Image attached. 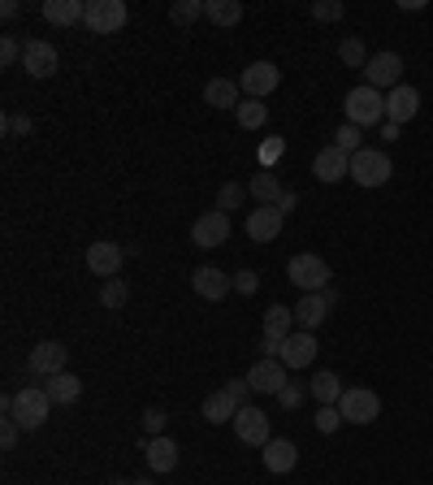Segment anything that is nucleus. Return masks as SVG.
<instances>
[{"label":"nucleus","mask_w":433,"mask_h":485,"mask_svg":"<svg viewBox=\"0 0 433 485\" xmlns=\"http://www.w3.org/2000/svg\"><path fill=\"white\" fill-rule=\"evenodd\" d=\"M66 360H69V347H61V343H35L31 356H27V368H31V377H57V373H66Z\"/></svg>","instance_id":"1a4fd4ad"},{"label":"nucleus","mask_w":433,"mask_h":485,"mask_svg":"<svg viewBox=\"0 0 433 485\" xmlns=\"http://www.w3.org/2000/svg\"><path fill=\"white\" fill-rule=\"evenodd\" d=\"M234 416H238V403H234L226 390H217V394L204 399V421L208 424H226V421H234Z\"/></svg>","instance_id":"cd10ccee"},{"label":"nucleus","mask_w":433,"mask_h":485,"mask_svg":"<svg viewBox=\"0 0 433 485\" xmlns=\"http://www.w3.org/2000/svg\"><path fill=\"white\" fill-rule=\"evenodd\" d=\"M338 61L351 65V69H365V65H368L365 39H342V44H338Z\"/></svg>","instance_id":"72a5a7b5"},{"label":"nucleus","mask_w":433,"mask_h":485,"mask_svg":"<svg viewBox=\"0 0 433 485\" xmlns=\"http://www.w3.org/2000/svg\"><path fill=\"white\" fill-rule=\"evenodd\" d=\"M399 9H403V13H421V9H425V0H399Z\"/></svg>","instance_id":"09e8293b"},{"label":"nucleus","mask_w":433,"mask_h":485,"mask_svg":"<svg viewBox=\"0 0 433 485\" xmlns=\"http://www.w3.org/2000/svg\"><path fill=\"white\" fill-rule=\"evenodd\" d=\"M191 287H196L200 299H212V303H217V299H226V295L234 291V278L221 273L217 264H200V269L191 273Z\"/></svg>","instance_id":"2eb2a0df"},{"label":"nucleus","mask_w":433,"mask_h":485,"mask_svg":"<svg viewBox=\"0 0 433 485\" xmlns=\"http://www.w3.org/2000/svg\"><path fill=\"white\" fill-rule=\"evenodd\" d=\"M295 329H300V325H295V308H286V303H269V312H265V338H273V343H286Z\"/></svg>","instance_id":"b1692460"},{"label":"nucleus","mask_w":433,"mask_h":485,"mask_svg":"<svg viewBox=\"0 0 433 485\" xmlns=\"http://www.w3.org/2000/svg\"><path fill=\"white\" fill-rule=\"evenodd\" d=\"M277 83H282V69L273 61H252L243 74H238V87H243V96L252 100H265L277 92Z\"/></svg>","instance_id":"6e6552de"},{"label":"nucleus","mask_w":433,"mask_h":485,"mask_svg":"<svg viewBox=\"0 0 433 485\" xmlns=\"http://www.w3.org/2000/svg\"><path fill=\"white\" fill-rule=\"evenodd\" d=\"M338 412H342V421H351V424H373L381 416V399L368 386H347L342 399H338Z\"/></svg>","instance_id":"423d86ee"},{"label":"nucleus","mask_w":433,"mask_h":485,"mask_svg":"<svg viewBox=\"0 0 433 485\" xmlns=\"http://www.w3.org/2000/svg\"><path fill=\"white\" fill-rule=\"evenodd\" d=\"M126 22H131L126 0H87V18H83V27H87L92 35H117Z\"/></svg>","instance_id":"7ed1b4c3"},{"label":"nucleus","mask_w":433,"mask_h":485,"mask_svg":"<svg viewBox=\"0 0 433 485\" xmlns=\"http://www.w3.org/2000/svg\"><path fill=\"white\" fill-rule=\"evenodd\" d=\"M18 9H22L18 0H4V4H0V13H4V18H18Z\"/></svg>","instance_id":"8fccbe9b"},{"label":"nucleus","mask_w":433,"mask_h":485,"mask_svg":"<svg viewBox=\"0 0 433 485\" xmlns=\"http://www.w3.org/2000/svg\"><path fill=\"white\" fill-rule=\"evenodd\" d=\"M122 260H126V247H117V243H92L87 247V269L104 282L122 273Z\"/></svg>","instance_id":"dca6fc26"},{"label":"nucleus","mask_w":433,"mask_h":485,"mask_svg":"<svg viewBox=\"0 0 433 485\" xmlns=\"http://www.w3.org/2000/svg\"><path fill=\"white\" fill-rule=\"evenodd\" d=\"M131 303V287L122 282V278H108L100 291V308H108V312H117V308H126Z\"/></svg>","instance_id":"2f4dec72"},{"label":"nucleus","mask_w":433,"mask_h":485,"mask_svg":"<svg viewBox=\"0 0 433 485\" xmlns=\"http://www.w3.org/2000/svg\"><path fill=\"white\" fill-rule=\"evenodd\" d=\"M247 191L256 195L261 204H277V199L286 195V187L277 182V174H273V169H261V174H252V187H247Z\"/></svg>","instance_id":"c85d7f7f"},{"label":"nucleus","mask_w":433,"mask_h":485,"mask_svg":"<svg viewBox=\"0 0 433 485\" xmlns=\"http://www.w3.org/2000/svg\"><path fill=\"white\" fill-rule=\"evenodd\" d=\"M330 321V299L317 291V295H300V303H295V325L300 329H321V325Z\"/></svg>","instance_id":"aec40b11"},{"label":"nucleus","mask_w":433,"mask_h":485,"mask_svg":"<svg viewBox=\"0 0 433 485\" xmlns=\"http://www.w3.org/2000/svg\"><path fill=\"white\" fill-rule=\"evenodd\" d=\"M277 403H282L286 412H295V408L303 403V386H300V382H286V386H282V394H277Z\"/></svg>","instance_id":"37998d69"},{"label":"nucleus","mask_w":433,"mask_h":485,"mask_svg":"<svg viewBox=\"0 0 433 485\" xmlns=\"http://www.w3.org/2000/svg\"><path fill=\"white\" fill-rule=\"evenodd\" d=\"M234 433H238V442H247V447H261L265 451L269 442H273V433H269V412L261 408H238V416H234Z\"/></svg>","instance_id":"9d476101"},{"label":"nucleus","mask_w":433,"mask_h":485,"mask_svg":"<svg viewBox=\"0 0 433 485\" xmlns=\"http://www.w3.org/2000/svg\"><path fill=\"white\" fill-rule=\"evenodd\" d=\"M247 386H252V394H282V386H286V364L273 356H261L256 364H252V373H247Z\"/></svg>","instance_id":"9b49d317"},{"label":"nucleus","mask_w":433,"mask_h":485,"mask_svg":"<svg viewBox=\"0 0 433 485\" xmlns=\"http://www.w3.org/2000/svg\"><path fill=\"white\" fill-rule=\"evenodd\" d=\"M317 352H321V343H317L308 329H295V334L282 343V356L277 360H282L286 368H308V364L317 360Z\"/></svg>","instance_id":"a211bd4d"},{"label":"nucleus","mask_w":433,"mask_h":485,"mask_svg":"<svg viewBox=\"0 0 433 485\" xmlns=\"http://www.w3.org/2000/svg\"><path fill=\"white\" fill-rule=\"evenodd\" d=\"M390 174H395V161L386 157V152H377V148H360L356 157H351V178L360 182V187H386L390 182Z\"/></svg>","instance_id":"20e7f679"},{"label":"nucleus","mask_w":433,"mask_h":485,"mask_svg":"<svg viewBox=\"0 0 433 485\" xmlns=\"http://www.w3.org/2000/svg\"><path fill=\"white\" fill-rule=\"evenodd\" d=\"M204 104H212V109H238L243 104V87L234 78H208L204 83Z\"/></svg>","instance_id":"5701e85b"},{"label":"nucleus","mask_w":433,"mask_h":485,"mask_svg":"<svg viewBox=\"0 0 433 485\" xmlns=\"http://www.w3.org/2000/svg\"><path fill=\"white\" fill-rule=\"evenodd\" d=\"M243 195H247V187H238V182H226V187L217 191V208H221V213H230V208H238V204H243Z\"/></svg>","instance_id":"e433bc0d"},{"label":"nucleus","mask_w":433,"mask_h":485,"mask_svg":"<svg viewBox=\"0 0 433 485\" xmlns=\"http://www.w3.org/2000/svg\"><path fill=\"white\" fill-rule=\"evenodd\" d=\"M360 139H365L360 126H351V122H347V126H338V134H333V148H338V152H347V157H356V152L365 148Z\"/></svg>","instance_id":"f704fd0d"},{"label":"nucleus","mask_w":433,"mask_h":485,"mask_svg":"<svg viewBox=\"0 0 433 485\" xmlns=\"http://www.w3.org/2000/svg\"><path fill=\"white\" fill-rule=\"evenodd\" d=\"M108 485H148V481H108Z\"/></svg>","instance_id":"603ef678"},{"label":"nucleus","mask_w":433,"mask_h":485,"mask_svg":"<svg viewBox=\"0 0 433 485\" xmlns=\"http://www.w3.org/2000/svg\"><path fill=\"white\" fill-rule=\"evenodd\" d=\"M204 18L217 22V27H238V22H243V4H238V0H208Z\"/></svg>","instance_id":"c756f323"},{"label":"nucleus","mask_w":433,"mask_h":485,"mask_svg":"<svg viewBox=\"0 0 433 485\" xmlns=\"http://www.w3.org/2000/svg\"><path fill=\"white\" fill-rule=\"evenodd\" d=\"M282 226H286V217H282L273 204H261V208L247 213V238H252V243H273V238L282 234Z\"/></svg>","instance_id":"4468645a"},{"label":"nucleus","mask_w":433,"mask_h":485,"mask_svg":"<svg viewBox=\"0 0 433 485\" xmlns=\"http://www.w3.org/2000/svg\"><path fill=\"white\" fill-rule=\"evenodd\" d=\"M0 65H22V44H18L13 35L0 39Z\"/></svg>","instance_id":"ea45409f"},{"label":"nucleus","mask_w":433,"mask_h":485,"mask_svg":"<svg viewBox=\"0 0 433 485\" xmlns=\"http://www.w3.org/2000/svg\"><path fill=\"white\" fill-rule=\"evenodd\" d=\"M312 174L321 178V182H338V178H351V157L347 152H338V148H321L317 152V161H312Z\"/></svg>","instance_id":"412c9836"},{"label":"nucleus","mask_w":433,"mask_h":485,"mask_svg":"<svg viewBox=\"0 0 433 485\" xmlns=\"http://www.w3.org/2000/svg\"><path fill=\"white\" fill-rule=\"evenodd\" d=\"M226 238H230V213H221V208L204 213L200 222L191 226V243L196 247H221Z\"/></svg>","instance_id":"f8f14e48"},{"label":"nucleus","mask_w":433,"mask_h":485,"mask_svg":"<svg viewBox=\"0 0 433 485\" xmlns=\"http://www.w3.org/2000/svg\"><path fill=\"white\" fill-rule=\"evenodd\" d=\"M295 204H300V195H295V191H286L282 199H277V204H273V208H277V213L286 217V213H295Z\"/></svg>","instance_id":"49530a36"},{"label":"nucleus","mask_w":433,"mask_h":485,"mask_svg":"<svg viewBox=\"0 0 433 485\" xmlns=\"http://www.w3.org/2000/svg\"><path fill=\"white\" fill-rule=\"evenodd\" d=\"M18 433H22V424L13 421V416H4V424H0V447L13 451V447H18Z\"/></svg>","instance_id":"c03bdc74"},{"label":"nucleus","mask_w":433,"mask_h":485,"mask_svg":"<svg viewBox=\"0 0 433 485\" xmlns=\"http://www.w3.org/2000/svg\"><path fill=\"white\" fill-rule=\"evenodd\" d=\"M4 130H22V134H27V130H31V117H9Z\"/></svg>","instance_id":"de8ad7c7"},{"label":"nucleus","mask_w":433,"mask_h":485,"mask_svg":"<svg viewBox=\"0 0 433 485\" xmlns=\"http://www.w3.org/2000/svg\"><path fill=\"white\" fill-rule=\"evenodd\" d=\"M342 13H347L342 0H317V4H312V18H317V22H338Z\"/></svg>","instance_id":"c9c22d12"},{"label":"nucleus","mask_w":433,"mask_h":485,"mask_svg":"<svg viewBox=\"0 0 433 485\" xmlns=\"http://www.w3.org/2000/svg\"><path fill=\"white\" fill-rule=\"evenodd\" d=\"M165 424H169L165 408H148V412H143V429H148V438H161V433H165Z\"/></svg>","instance_id":"4c0bfd02"},{"label":"nucleus","mask_w":433,"mask_h":485,"mask_svg":"<svg viewBox=\"0 0 433 485\" xmlns=\"http://www.w3.org/2000/svg\"><path fill=\"white\" fill-rule=\"evenodd\" d=\"M48 412H52L48 390H44V386H27V390H18V399H13V412H9V416L31 433V429H39V424L48 421Z\"/></svg>","instance_id":"39448f33"},{"label":"nucleus","mask_w":433,"mask_h":485,"mask_svg":"<svg viewBox=\"0 0 433 485\" xmlns=\"http://www.w3.org/2000/svg\"><path fill=\"white\" fill-rule=\"evenodd\" d=\"M234 291H238V295H256V291H261V273L238 269V273H234Z\"/></svg>","instance_id":"58836bf2"},{"label":"nucleus","mask_w":433,"mask_h":485,"mask_svg":"<svg viewBox=\"0 0 433 485\" xmlns=\"http://www.w3.org/2000/svg\"><path fill=\"white\" fill-rule=\"evenodd\" d=\"M204 9H208V0H178V4H169V22L187 27V22L204 18Z\"/></svg>","instance_id":"473e14b6"},{"label":"nucleus","mask_w":433,"mask_h":485,"mask_svg":"<svg viewBox=\"0 0 433 485\" xmlns=\"http://www.w3.org/2000/svg\"><path fill=\"white\" fill-rule=\"evenodd\" d=\"M44 18L52 27H74L87 18V0H44Z\"/></svg>","instance_id":"393cba45"},{"label":"nucleus","mask_w":433,"mask_h":485,"mask_svg":"<svg viewBox=\"0 0 433 485\" xmlns=\"http://www.w3.org/2000/svg\"><path fill=\"white\" fill-rule=\"evenodd\" d=\"M22 69L31 78H52L57 74V48L48 39H27L22 44Z\"/></svg>","instance_id":"ddd939ff"},{"label":"nucleus","mask_w":433,"mask_h":485,"mask_svg":"<svg viewBox=\"0 0 433 485\" xmlns=\"http://www.w3.org/2000/svg\"><path fill=\"white\" fill-rule=\"evenodd\" d=\"M365 83L377 87V92H395L403 83V57L390 53V48H386V53H373L365 65Z\"/></svg>","instance_id":"0eeeda50"},{"label":"nucleus","mask_w":433,"mask_h":485,"mask_svg":"<svg viewBox=\"0 0 433 485\" xmlns=\"http://www.w3.org/2000/svg\"><path fill=\"white\" fill-rule=\"evenodd\" d=\"M44 390H48V399H52V403H61V408H66V403H78L83 382H78L74 373H57V377H48V382H44Z\"/></svg>","instance_id":"a878e982"},{"label":"nucleus","mask_w":433,"mask_h":485,"mask_svg":"<svg viewBox=\"0 0 433 485\" xmlns=\"http://www.w3.org/2000/svg\"><path fill=\"white\" fill-rule=\"evenodd\" d=\"M234 117H238V126H243V130H261V126H265V117H269V104H265V100L243 96V104L234 109Z\"/></svg>","instance_id":"7c9ffc66"},{"label":"nucleus","mask_w":433,"mask_h":485,"mask_svg":"<svg viewBox=\"0 0 433 485\" xmlns=\"http://www.w3.org/2000/svg\"><path fill=\"white\" fill-rule=\"evenodd\" d=\"M143 455H148V468H152V473H173V468H178V442L165 438V433H161V438H148V442H143Z\"/></svg>","instance_id":"4be33fe9"},{"label":"nucleus","mask_w":433,"mask_h":485,"mask_svg":"<svg viewBox=\"0 0 433 485\" xmlns=\"http://www.w3.org/2000/svg\"><path fill=\"white\" fill-rule=\"evenodd\" d=\"M342 113H347V122L360 130H373V126H386V96L377 92V87H356V92H347L342 100Z\"/></svg>","instance_id":"f257e3e1"},{"label":"nucleus","mask_w":433,"mask_h":485,"mask_svg":"<svg viewBox=\"0 0 433 485\" xmlns=\"http://www.w3.org/2000/svg\"><path fill=\"white\" fill-rule=\"evenodd\" d=\"M282 152H286V143H282V139H265V143H261V165L273 169V165L282 161Z\"/></svg>","instance_id":"a19ab883"},{"label":"nucleus","mask_w":433,"mask_h":485,"mask_svg":"<svg viewBox=\"0 0 433 485\" xmlns=\"http://www.w3.org/2000/svg\"><path fill=\"white\" fill-rule=\"evenodd\" d=\"M338 421H342V412H338V408H317V416H312V424H317L321 433H333Z\"/></svg>","instance_id":"79ce46f5"},{"label":"nucleus","mask_w":433,"mask_h":485,"mask_svg":"<svg viewBox=\"0 0 433 485\" xmlns=\"http://www.w3.org/2000/svg\"><path fill=\"white\" fill-rule=\"evenodd\" d=\"M226 394H230L234 403H238V408H247V394H252V386H247V377H234V382H226Z\"/></svg>","instance_id":"a18cd8bd"},{"label":"nucleus","mask_w":433,"mask_h":485,"mask_svg":"<svg viewBox=\"0 0 433 485\" xmlns=\"http://www.w3.org/2000/svg\"><path fill=\"white\" fill-rule=\"evenodd\" d=\"M308 390H312V399L321 403V408H338V399H342V382H338V373H317L312 382H308Z\"/></svg>","instance_id":"bb28decb"},{"label":"nucleus","mask_w":433,"mask_h":485,"mask_svg":"<svg viewBox=\"0 0 433 485\" xmlns=\"http://www.w3.org/2000/svg\"><path fill=\"white\" fill-rule=\"evenodd\" d=\"M261 459H265V468L273 477H286V473H295V464H300V447H295L291 438H273L265 451H261Z\"/></svg>","instance_id":"6ab92c4d"},{"label":"nucleus","mask_w":433,"mask_h":485,"mask_svg":"<svg viewBox=\"0 0 433 485\" xmlns=\"http://www.w3.org/2000/svg\"><path fill=\"white\" fill-rule=\"evenodd\" d=\"M286 278L300 287L303 295H317V291H325L330 287V264L321 256H312V252H300V256H291V264H286Z\"/></svg>","instance_id":"f03ea898"},{"label":"nucleus","mask_w":433,"mask_h":485,"mask_svg":"<svg viewBox=\"0 0 433 485\" xmlns=\"http://www.w3.org/2000/svg\"><path fill=\"white\" fill-rule=\"evenodd\" d=\"M399 130H403V126H395V122H386V126H381V139H399Z\"/></svg>","instance_id":"3c124183"},{"label":"nucleus","mask_w":433,"mask_h":485,"mask_svg":"<svg viewBox=\"0 0 433 485\" xmlns=\"http://www.w3.org/2000/svg\"><path fill=\"white\" fill-rule=\"evenodd\" d=\"M416 113H421V92H416V87H407V83H399V87L386 96V122L407 126Z\"/></svg>","instance_id":"f3484780"}]
</instances>
